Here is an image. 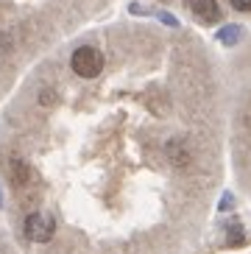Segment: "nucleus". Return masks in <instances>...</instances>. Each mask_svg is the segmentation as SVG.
<instances>
[{"instance_id": "f257e3e1", "label": "nucleus", "mask_w": 251, "mask_h": 254, "mask_svg": "<svg viewBox=\"0 0 251 254\" xmlns=\"http://www.w3.org/2000/svg\"><path fill=\"white\" fill-rule=\"evenodd\" d=\"M70 67L75 75L81 78H95L101 70H104V53L92 45H81L73 51V59H70Z\"/></svg>"}, {"instance_id": "f03ea898", "label": "nucleus", "mask_w": 251, "mask_h": 254, "mask_svg": "<svg viewBox=\"0 0 251 254\" xmlns=\"http://www.w3.org/2000/svg\"><path fill=\"white\" fill-rule=\"evenodd\" d=\"M56 232V221L45 212H31L25 218V238L34 240V243H48Z\"/></svg>"}, {"instance_id": "7ed1b4c3", "label": "nucleus", "mask_w": 251, "mask_h": 254, "mask_svg": "<svg viewBox=\"0 0 251 254\" xmlns=\"http://www.w3.org/2000/svg\"><path fill=\"white\" fill-rule=\"evenodd\" d=\"M187 6L192 8V14L198 17L201 23H218V20H221V6H218V0H187Z\"/></svg>"}, {"instance_id": "20e7f679", "label": "nucleus", "mask_w": 251, "mask_h": 254, "mask_svg": "<svg viewBox=\"0 0 251 254\" xmlns=\"http://www.w3.org/2000/svg\"><path fill=\"white\" fill-rule=\"evenodd\" d=\"M28 176H31L28 165L22 162V159H11V182H14V185H25Z\"/></svg>"}, {"instance_id": "39448f33", "label": "nucleus", "mask_w": 251, "mask_h": 254, "mask_svg": "<svg viewBox=\"0 0 251 254\" xmlns=\"http://www.w3.org/2000/svg\"><path fill=\"white\" fill-rule=\"evenodd\" d=\"M168 154H170V159L179 165V168H185L187 165V159H190V154H187V148H182V140H173L168 145Z\"/></svg>"}, {"instance_id": "423d86ee", "label": "nucleus", "mask_w": 251, "mask_h": 254, "mask_svg": "<svg viewBox=\"0 0 251 254\" xmlns=\"http://www.w3.org/2000/svg\"><path fill=\"white\" fill-rule=\"evenodd\" d=\"M240 37H243V28H240V25H226V28H221V34H218V39H221L223 45H235Z\"/></svg>"}, {"instance_id": "0eeeda50", "label": "nucleus", "mask_w": 251, "mask_h": 254, "mask_svg": "<svg viewBox=\"0 0 251 254\" xmlns=\"http://www.w3.org/2000/svg\"><path fill=\"white\" fill-rule=\"evenodd\" d=\"M243 243H246V232H243V226H240V224H235L229 229V235H226V246L237 249V246H243Z\"/></svg>"}, {"instance_id": "6e6552de", "label": "nucleus", "mask_w": 251, "mask_h": 254, "mask_svg": "<svg viewBox=\"0 0 251 254\" xmlns=\"http://www.w3.org/2000/svg\"><path fill=\"white\" fill-rule=\"evenodd\" d=\"M237 11H251V0H229Z\"/></svg>"}, {"instance_id": "1a4fd4ad", "label": "nucleus", "mask_w": 251, "mask_h": 254, "mask_svg": "<svg viewBox=\"0 0 251 254\" xmlns=\"http://www.w3.org/2000/svg\"><path fill=\"white\" fill-rule=\"evenodd\" d=\"M232 204H235V198H232V195H223V198H221V209L232 207Z\"/></svg>"}, {"instance_id": "9d476101", "label": "nucleus", "mask_w": 251, "mask_h": 254, "mask_svg": "<svg viewBox=\"0 0 251 254\" xmlns=\"http://www.w3.org/2000/svg\"><path fill=\"white\" fill-rule=\"evenodd\" d=\"M42 104H45V106H48V104H53V92H48V90L42 92Z\"/></svg>"}]
</instances>
